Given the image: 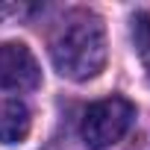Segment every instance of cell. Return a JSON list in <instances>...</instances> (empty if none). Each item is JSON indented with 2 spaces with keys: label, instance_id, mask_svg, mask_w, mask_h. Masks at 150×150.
Returning <instances> with one entry per match:
<instances>
[{
  "label": "cell",
  "instance_id": "3957f363",
  "mask_svg": "<svg viewBox=\"0 0 150 150\" xmlns=\"http://www.w3.org/2000/svg\"><path fill=\"white\" fill-rule=\"evenodd\" d=\"M41 83V71L33 50L24 41L0 44V88L6 91H30Z\"/></svg>",
  "mask_w": 150,
  "mask_h": 150
},
{
  "label": "cell",
  "instance_id": "5b68a950",
  "mask_svg": "<svg viewBox=\"0 0 150 150\" xmlns=\"http://www.w3.org/2000/svg\"><path fill=\"white\" fill-rule=\"evenodd\" d=\"M132 38H135V50L144 62V71L150 77V9H141L132 18Z\"/></svg>",
  "mask_w": 150,
  "mask_h": 150
},
{
  "label": "cell",
  "instance_id": "6da1fadb",
  "mask_svg": "<svg viewBox=\"0 0 150 150\" xmlns=\"http://www.w3.org/2000/svg\"><path fill=\"white\" fill-rule=\"evenodd\" d=\"M53 68L68 80H91L106 65V30L91 12H74L50 38Z\"/></svg>",
  "mask_w": 150,
  "mask_h": 150
},
{
  "label": "cell",
  "instance_id": "277c9868",
  "mask_svg": "<svg viewBox=\"0 0 150 150\" xmlns=\"http://www.w3.org/2000/svg\"><path fill=\"white\" fill-rule=\"evenodd\" d=\"M30 127H33V115L27 103L6 100L0 106V141L3 144H21L30 135Z\"/></svg>",
  "mask_w": 150,
  "mask_h": 150
},
{
  "label": "cell",
  "instance_id": "7a4b0ae2",
  "mask_svg": "<svg viewBox=\"0 0 150 150\" xmlns=\"http://www.w3.org/2000/svg\"><path fill=\"white\" fill-rule=\"evenodd\" d=\"M132 121H135V106L127 97H106L86 109L80 135L91 150H106L129 132Z\"/></svg>",
  "mask_w": 150,
  "mask_h": 150
}]
</instances>
